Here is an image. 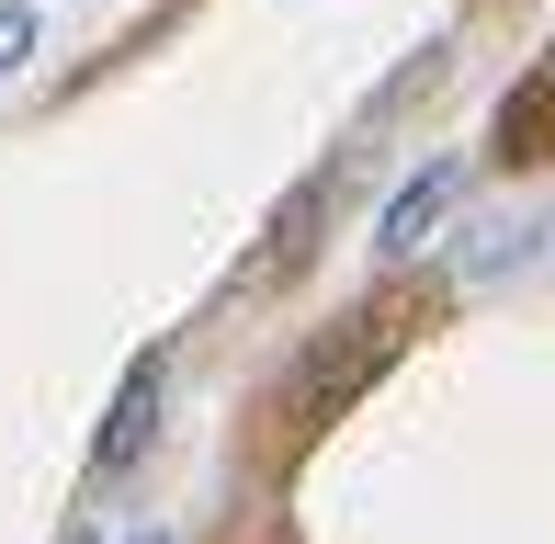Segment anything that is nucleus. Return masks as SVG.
Masks as SVG:
<instances>
[{"label": "nucleus", "instance_id": "obj_1", "mask_svg": "<svg viewBox=\"0 0 555 544\" xmlns=\"http://www.w3.org/2000/svg\"><path fill=\"white\" fill-rule=\"evenodd\" d=\"M453 205H465V159H431V170H409V182H397V205L374 216V250H386V261L431 250V228H442Z\"/></svg>", "mask_w": 555, "mask_h": 544}, {"label": "nucleus", "instance_id": "obj_2", "mask_svg": "<svg viewBox=\"0 0 555 544\" xmlns=\"http://www.w3.org/2000/svg\"><path fill=\"white\" fill-rule=\"evenodd\" d=\"M147 431H159V352H137V363H125L114 419H103V442H91V477H125V465L147 454Z\"/></svg>", "mask_w": 555, "mask_h": 544}, {"label": "nucleus", "instance_id": "obj_3", "mask_svg": "<svg viewBox=\"0 0 555 544\" xmlns=\"http://www.w3.org/2000/svg\"><path fill=\"white\" fill-rule=\"evenodd\" d=\"M35 35H46V23H35V0H0V80L35 57Z\"/></svg>", "mask_w": 555, "mask_h": 544}, {"label": "nucleus", "instance_id": "obj_4", "mask_svg": "<svg viewBox=\"0 0 555 544\" xmlns=\"http://www.w3.org/2000/svg\"><path fill=\"white\" fill-rule=\"evenodd\" d=\"M533 103H555V57H544V80H533Z\"/></svg>", "mask_w": 555, "mask_h": 544}, {"label": "nucleus", "instance_id": "obj_5", "mask_svg": "<svg viewBox=\"0 0 555 544\" xmlns=\"http://www.w3.org/2000/svg\"><path fill=\"white\" fill-rule=\"evenodd\" d=\"M125 544H170V533H125Z\"/></svg>", "mask_w": 555, "mask_h": 544}]
</instances>
